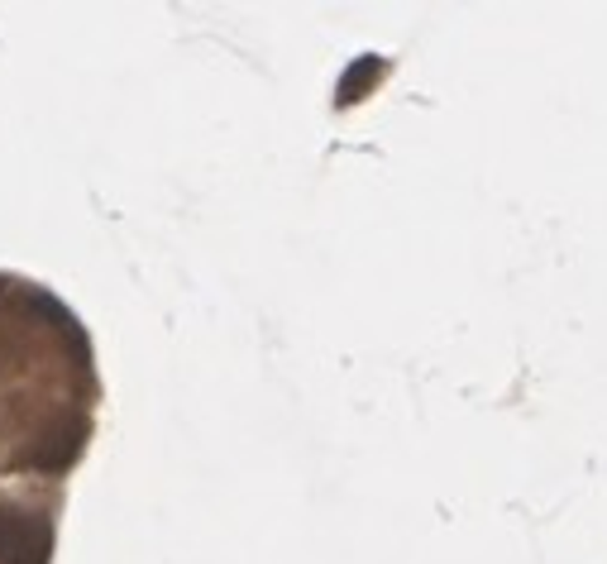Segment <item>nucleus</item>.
Here are the masks:
<instances>
[{"mask_svg":"<svg viewBox=\"0 0 607 564\" xmlns=\"http://www.w3.org/2000/svg\"><path fill=\"white\" fill-rule=\"evenodd\" d=\"M44 559H48L44 521L0 507V564H44Z\"/></svg>","mask_w":607,"mask_h":564,"instance_id":"f257e3e1","label":"nucleus"},{"mask_svg":"<svg viewBox=\"0 0 607 564\" xmlns=\"http://www.w3.org/2000/svg\"><path fill=\"white\" fill-rule=\"evenodd\" d=\"M378 72H383V58H359V62H354V68L340 77V106H349V101H359L368 87H373V81H378Z\"/></svg>","mask_w":607,"mask_h":564,"instance_id":"f03ea898","label":"nucleus"}]
</instances>
